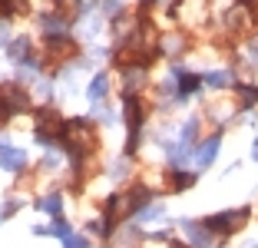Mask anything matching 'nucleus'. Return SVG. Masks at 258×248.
<instances>
[{
  "label": "nucleus",
  "mask_w": 258,
  "mask_h": 248,
  "mask_svg": "<svg viewBox=\"0 0 258 248\" xmlns=\"http://www.w3.org/2000/svg\"><path fill=\"white\" fill-rule=\"evenodd\" d=\"M245 218H248V209H238V212H219V215H212L205 225L212 228V232H235L238 225H242Z\"/></svg>",
  "instance_id": "20e7f679"
},
{
  "label": "nucleus",
  "mask_w": 258,
  "mask_h": 248,
  "mask_svg": "<svg viewBox=\"0 0 258 248\" xmlns=\"http://www.w3.org/2000/svg\"><path fill=\"white\" fill-rule=\"evenodd\" d=\"M202 83H205V86H212V90H222V86L232 83V73H228V70H219V73H209Z\"/></svg>",
  "instance_id": "dca6fc26"
},
{
  "label": "nucleus",
  "mask_w": 258,
  "mask_h": 248,
  "mask_svg": "<svg viewBox=\"0 0 258 248\" xmlns=\"http://www.w3.org/2000/svg\"><path fill=\"white\" fill-rule=\"evenodd\" d=\"M63 241H67V248H86V238H80V235H70Z\"/></svg>",
  "instance_id": "4be33fe9"
},
{
  "label": "nucleus",
  "mask_w": 258,
  "mask_h": 248,
  "mask_svg": "<svg viewBox=\"0 0 258 248\" xmlns=\"http://www.w3.org/2000/svg\"><path fill=\"white\" fill-rule=\"evenodd\" d=\"M126 122H129V136H133V146H136L139 126H143V106L136 96H126Z\"/></svg>",
  "instance_id": "0eeeda50"
},
{
  "label": "nucleus",
  "mask_w": 258,
  "mask_h": 248,
  "mask_svg": "<svg viewBox=\"0 0 258 248\" xmlns=\"http://www.w3.org/2000/svg\"><path fill=\"white\" fill-rule=\"evenodd\" d=\"M106 86H109L106 73H96V76H93V83H90V99H93V103H99V99L106 96Z\"/></svg>",
  "instance_id": "2eb2a0df"
},
{
  "label": "nucleus",
  "mask_w": 258,
  "mask_h": 248,
  "mask_svg": "<svg viewBox=\"0 0 258 248\" xmlns=\"http://www.w3.org/2000/svg\"><path fill=\"white\" fill-rule=\"evenodd\" d=\"M43 162H46V165H53V169H56V165H60V152H56V149H50V152H46V159H43Z\"/></svg>",
  "instance_id": "5701e85b"
},
{
  "label": "nucleus",
  "mask_w": 258,
  "mask_h": 248,
  "mask_svg": "<svg viewBox=\"0 0 258 248\" xmlns=\"http://www.w3.org/2000/svg\"><path fill=\"white\" fill-rule=\"evenodd\" d=\"M192 182H196V175H175V185H179V189L192 185Z\"/></svg>",
  "instance_id": "b1692460"
},
{
  "label": "nucleus",
  "mask_w": 258,
  "mask_h": 248,
  "mask_svg": "<svg viewBox=\"0 0 258 248\" xmlns=\"http://www.w3.org/2000/svg\"><path fill=\"white\" fill-rule=\"evenodd\" d=\"M238 96H242V103H245V106L258 103V86H242V90H238Z\"/></svg>",
  "instance_id": "6ab92c4d"
},
{
  "label": "nucleus",
  "mask_w": 258,
  "mask_h": 248,
  "mask_svg": "<svg viewBox=\"0 0 258 248\" xmlns=\"http://www.w3.org/2000/svg\"><path fill=\"white\" fill-rule=\"evenodd\" d=\"M143 83H146V67L143 63H133V67L126 70V96H136Z\"/></svg>",
  "instance_id": "1a4fd4ad"
},
{
  "label": "nucleus",
  "mask_w": 258,
  "mask_h": 248,
  "mask_svg": "<svg viewBox=\"0 0 258 248\" xmlns=\"http://www.w3.org/2000/svg\"><path fill=\"white\" fill-rule=\"evenodd\" d=\"M37 205H40L43 212H50V215H60V205H63V202H60V196H46V199H40Z\"/></svg>",
  "instance_id": "f3484780"
},
{
  "label": "nucleus",
  "mask_w": 258,
  "mask_h": 248,
  "mask_svg": "<svg viewBox=\"0 0 258 248\" xmlns=\"http://www.w3.org/2000/svg\"><path fill=\"white\" fill-rule=\"evenodd\" d=\"M245 53H248L251 67H258V37H255V40H251V43H248V50H245Z\"/></svg>",
  "instance_id": "412c9836"
},
{
  "label": "nucleus",
  "mask_w": 258,
  "mask_h": 248,
  "mask_svg": "<svg viewBox=\"0 0 258 248\" xmlns=\"http://www.w3.org/2000/svg\"><path fill=\"white\" fill-rule=\"evenodd\" d=\"M63 129H67V122L60 119V113H53V109H43L37 119V139L43 146H50L56 139V136H63Z\"/></svg>",
  "instance_id": "7ed1b4c3"
},
{
  "label": "nucleus",
  "mask_w": 258,
  "mask_h": 248,
  "mask_svg": "<svg viewBox=\"0 0 258 248\" xmlns=\"http://www.w3.org/2000/svg\"><path fill=\"white\" fill-rule=\"evenodd\" d=\"M156 4H159V7H166V10H172L175 4H179V0H156Z\"/></svg>",
  "instance_id": "bb28decb"
},
{
  "label": "nucleus",
  "mask_w": 258,
  "mask_h": 248,
  "mask_svg": "<svg viewBox=\"0 0 258 248\" xmlns=\"http://www.w3.org/2000/svg\"><path fill=\"white\" fill-rule=\"evenodd\" d=\"M139 218H143V222H152V218H162V205H149V209H146Z\"/></svg>",
  "instance_id": "aec40b11"
},
{
  "label": "nucleus",
  "mask_w": 258,
  "mask_h": 248,
  "mask_svg": "<svg viewBox=\"0 0 258 248\" xmlns=\"http://www.w3.org/2000/svg\"><path fill=\"white\" fill-rule=\"evenodd\" d=\"M46 53H50L53 60H63V56L73 53V40H70V37H50V40H46Z\"/></svg>",
  "instance_id": "9b49d317"
},
{
  "label": "nucleus",
  "mask_w": 258,
  "mask_h": 248,
  "mask_svg": "<svg viewBox=\"0 0 258 248\" xmlns=\"http://www.w3.org/2000/svg\"><path fill=\"white\" fill-rule=\"evenodd\" d=\"M0 106H4L7 113H23V109H27V93H23L17 83H7V86H0Z\"/></svg>",
  "instance_id": "39448f33"
},
{
  "label": "nucleus",
  "mask_w": 258,
  "mask_h": 248,
  "mask_svg": "<svg viewBox=\"0 0 258 248\" xmlns=\"http://www.w3.org/2000/svg\"><path fill=\"white\" fill-rule=\"evenodd\" d=\"M172 248H189V245H172Z\"/></svg>",
  "instance_id": "c85d7f7f"
},
{
  "label": "nucleus",
  "mask_w": 258,
  "mask_h": 248,
  "mask_svg": "<svg viewBox=\"0 0 258 248\" xmlns=\"http://www.w3.org/2000/svg\"><path fill=\"white\" fill-rule=\"evenodd\" d=\"M215 156H219V139L212 136V139H205V143L196 149V169H205Z\"/></svg>",
  "instance_id": "9d476101"
},
{
  "label": "nucleus",
  "mask_w": 258,
  "mask_h": 248,
  "mask_svg": "<svg viewBox=\"0 0 258 248\" xmlns=\"http://www.w3.org/2000/svg\"><path fill=\"white\" fill-rule=\"evenodd\" d=\"M63 139H67V149H70V156H73V159H83V156H90V152L96 149V136H93L90 122H83V119L67 122Z\"/></svg>",
  "instance_id": "f257e3e1"
},
{
  "label": "nucleus",
  "mask_w": 258,
  "mask_h": 248,
  "mask_svg": "<svg viewBox=\"0 0 258 248\" xmlns=\"http://www.w3.org/2000/svg\"><path fill=\"white\" fill-rule=\"evenodd\" d=\"M149 202V189H133V192H116L113 199H109L106 205V218L109 222H116V218L129 215V212H136L139 205Z\"/></svg>",
  "instance_id": "f03ea898"
},
{
  "label": "nucleus",
  "mask_w": 258,
  "mask_h": 248,
  "mask_svg": "<svg viewBox=\"0 0 258 248\" xmlns=\"http://www.w3.org/2000/svg\"><path fill=\"white\" fill-rule=\"evenodd\" d=\"M255 4H258V0H255Z\"/></svg>",
  "instance_id": "7c9ffc66"
},
{
  "label": "nucleus",
  "mask_w": 258,
  "mask_h": 248,
  "mask_svg": "<svg viewBox=\"0 0 258 248\" xmlns=\"http://www.w3.org/2000/svg\"><path fill=\"white\" fill-rule=\"evenodd\" d=\"M103 7H106V14H116V7H119V0H103Z\"/></svg>",
  "instance_id": "393cba45"
},
{
  "label": "nucleus",
  "mask_w": 258,
  "mask_h": 248,
  "mask_svg": "<svg viewBox=\"0 0 258 248\" xmlns=\"http://www.w3.org/2000/svg\"><path fill=\"white\" fill-rule=\"evenodd\" d=\"M7 43V20H0V46Z\"/></svg>",
  "instance_id": "a878e982"
},
{
  "label": "nucleus",
  "mask_w": 258,
  "mask_h": 248,
  "mask_svg": "<svg viewBox=\"0 0 258 248\" xmlns=\"http://www.w3.org/2000/svg\"><path fill=\"white\" fill-rule=\"evenodd\" d=\"M40 27H43L46 40H50V37H67V23H63L60 17H50V14H43V17H40Z\"/></svg>",
  "instance_id": "f8f14e48"
},
{
  "label": "nucleus",
  "mask_w": 258,
  "mask_h": 248,
  "mask_svg": "<svg viewBox=\"0 0 258 248\" xmlns=\"http://www.w3.org/2000/svg\"><path fill=\"white\" fill-rule=\"evenodd\" d=\"M172 76H179V80H182V83H179V96H192V93H196L199 90V86H202V80H199V76H189V73H182V70H179V67H175L172 70Z\"/></svg>",
  "instance_id": "ddd939ff"
},
{
  "label": "nucleus",
  "mask_w": 258,
  "mask_h": 248,
  "mask_svg": "<svg viewBox=\"0 0 258 248\" xmlns=\"http://www.w3.org/2000/svg\"><path fill=\"white\" fill-rule=\"evenodd\" d=\"M182 232L192 238L196 248H209L212 245V228L209 225H196V222H182Z\"/></svg>",
  "instance_id": "6e6552de"
},
{
  "label": "nucleus",
  "mask_w": 258,
  "mask_h": 248,
  "mask_svg": "<svg viewBox=\"0 0 258 248\" xmlns=\"http://www.w3.org/2000/svg\"><path fill=\"white\" fill-rule=\"evenodd\" d=\"M159 50L162 53H179V50H182V37H172V33H169V37H162Z\"/></svg>",
  "instance_id": "a211bd4d"
},
{
  "label": "nucleus",
  "mask_w": 258,
  "mask_h": 248,
  "mask_svg": "<svg viewBox=\"0 0 258 248\" xmlns=\"http://www.w3.org/2000/svg\"><path fill=\"white\" fill-rule=\"evenodd\" d=\"M0 165L10 169V172H20L23 165H27V156H23V149H14V146H7L0 139Z\"/></svg>",
  "instance_id": "423d86ee"
},
{
  "label": "nucleus",
  "mask_w": 258,
  "mask_h": 248,
  "mask_svg": "<svg viewBox=\"0 0 258 248\" xmlns=\"http://www.w3.org/2000/svg\"><path fill=\"white\" fill-rule=\"evenodd\" d=\"M255 23H258V10H255Z\"/></svg>",
  "instance_id": "c756f323"
},
{
  "label": "nucleus",
  "mask_w": 258,
  "mask_h": 248,
  "mask_svg": "<svg viewBox=\"0 0 258 248\" xmlns=\"http://www.w3.org/2000/svg\"><path fill=\"white\" fill-rule=\"evenodd\" d=\"M4 116H7V109H4V106H0V119H4Z\"/></svg>",
  "instance_id": "cd10ccee"
},
{
  "label": "nucleus",
  "mask_w": 258,
  "mask_h": 248,
  "mask_svg": "<svg viewBox=\"0 0 258 248\" xmlns=\"http://www.w3.org/2000/svg\"><path fill=\"white\" fill-rule=\"evenodd\" d=\"M27 53H30V40H27V37L10 40V56H14V63H23V60H27Z\"/></svg>",
  "instance_id": "4468645a"
}]
</instances>
